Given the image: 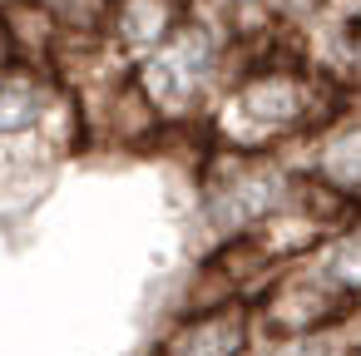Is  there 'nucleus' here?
Returning a JSON list of instances; mask_svg holds the SVG:
<instances>
[{
    "mask_svg": "<svg viewBox=\"0 0 361 356\" xmlns=\"http://www.w3.org/2000/svg\"><path fill=\"white\" fill-rule=\"evenodd\" d=\"M252 326H257V312L243 297H223V302L183 312L154 356H252L257 346Z\"/></svg>",
    "mask_w": 361,
    "mask_h": 356,
    "instance_id": "nucleus-1",
    "label": "nucleus"
}]
</instances>
